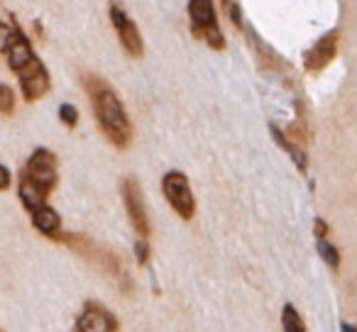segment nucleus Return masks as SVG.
<instances>
[{"label":"nucleus","instance_id":"1","mask_svg":"<svg viewBox=\"0 0 357 332\" xmlns=\"http://www.w3.org/2000/svg\"><path fill=\"white\" fill-rule=\"evenodd\" d=\"M86 90L91 95V105H93L98 127L103 129L105 137L120 149L130 147V142H132V122H130L118 93L98 76H86Z\"/></svg>","mask_w":357,"mask_h":332},{"label":"nucleus","instance_id":"2","mask_svg":"<svg viewBox=\"0 0 357 332\" xmlns=\"http://www.w3.org/2000/svg\"><path fill=\"white\" fill-rule=\"evenodd\" d=\"M54 239H59V242H64L66 247L74 249L79 257L89 259V262H93L98 269H103L105 274H108L110 278H113L118 286H123L125 291H132V281H130V274L128 269L123 267V262H120L118 257H115L113 252H108V249L98 247V244L93 242V239H89L86 235H76V232H66V235H56Z\"/></svg>","mask_w":357,"mask_h":332},{"label":"nucleus","instance_id":"3","mask_svg":"<svg viewBox=\"0 0 357 332\" xmlns=\"http://www.w3.org/2000/svg\"><path fill=\"white\" fill-rule=\"evenodd\" d=\"M189 17L196 37L206 40L211 49H225V37L220 32L213 0H189Z\"/></svg>","mask_w":357,"mask_h":332},{"label":"nucleus","instance_id":"4","mask_svg":"<svg viewBox=\"0 0 357 332\" xmlns=\"http://www.w3.org/2000/svg\"><path fill=\"white\" fill-rule=\"evenodd\" d=\"M162 191H164V196H167L172 210L178 218H184V220L194 218L196 200H194V193H191L189 179H186L181 171H167L162 179Z\"/></svg>","mask_w":357,"mask_h":332},{"label":"nucleus","instance_id":"5","mask_svg":"<svg viewBox=\"0 0 357 332\" xmlns=\"http://www.w3.org/2000/svg\"><path fill=\"white\" fill-rule=\"evenodd\" d=\"M56 166H59L56 154L47 147H37L35 152L30 154L27 166L22 171H25L35 184H40L47 193H52V191L56 189V181H59V171H56Z\"/></svg>","mask_w":357,"mask_h":332},{"label":"nucleus","instance_id":"6","mask_svg":"<svg viewBox=\"0 0 357 332\" xmlns=\"http://www.w3.org/2000/svg\"><path fill=\"white\" fill-rule=\"evenodd\" d=\"M110 22H113L115 35H118L123 49L128 52V56H132V59H139V56H142V52H144L142 35H139L137 25L130 20V15L118 6V3H113V6H110Z\"/></svg>","mask_w":357,"mask_h":332},{"label":"nucleus","instance_id":"7","mask_svg":"<svg viewBox=\"0 0 357 332\" xmlns=\"http://www.w3.org/2000/svg\"><path fill=\"white\" fill-rule=\"evenodd\" d=\"M17 79H20V90H22V98L25 100H40L42 95L50 93V71H47V66L42 64L40 59H32L27 66H22L20 71H17Z\"/></svg>","mask_w":357,"mask_h":332},{"label":"nucleus","instance_id":"8","mask_svg":"<svg viewBox=\"0 0 357 332\" xmlns=\"http://www.w3.org/2000/svg\"><path fill=\"white\" fill-rule=\"evenodd\" d=\"M123 200L125 208H128L130 223H132L137 237H149V218H147V208H144V198H142V189L135 179H125L123 181Z\"/></svg>","mask_w":357,"mask_h":332},{"label":"nucleus","instance_id":"9","mask_svg":"<svg viewBox=\"0 0 357 332\" xmlns=\"http://www.w3.org/2000/svg\"><path fill=\"white\" fill-rule=\"evenodd\" d=\"M76 332H118V320L105 306L89 301L76 320Z\"/></svg>","mask_w":357,"mask_h":332},{"label":"nucleus","instance_id":"10","mask_svg":"<svg viewBox=\"0 0 357 332\" xmlns=\"http://www.w3.org/2000/svg\"><path fill=\"white\" fill-rule=\"evenodd\" d=\"M337 54V30H331L303 54V64L308 71H321L335 59Z\"/></svg>","mask_w":357,"mask_h":332},{"label":"nucleus","instance_id":"11","mask_svg":"<svg viewBox=\"0 0 357 332\" xmlns=\"http://www.w3.org/2000/svg\"><path fill=\"white\" fill-rule=\"evenodd\" d=\"M17 193H20L22 205H25L30 213H35L37 208L47 205V196H50L40 184H35L25 171H20V186H17Z\"/></svg>","mask_w":357,"mask_h":332},{"label":"nucleus","instance_id":"12","mask_svg":"<svg viewBox=\"0 0 357 332\" xmlns=\"http://www.w3.org/2000/svg\"><path fill=\"white\" fill-rule=\"evenodd\" d=\"M6 56H8V64H10V69L17 74L22 66H27L32 59H35V52H32V45L27 42V37L22 35V32H17V37L10 42V47H8Z\"/></svg>","mask_w":357,"mask_h":332},{"label":"nucleus","instance_id":"13","mask_svg":"<svg viewBox=\"0 0 357 332\" xmlns=\"http://www.w3.org/2000/svg\"><path fill=\"white\" fill-rule=\"evenodd\" d=\"M32 225H35L37 232L47 235V237H56L61 228V218L54 208L42 205V208H37L35 213H32Z\"/></svg>","mask_w":357,"mask_h":332},{"label":"nucleus","instance_id":"14","mask_svg":"<svg viewBox=\"0 0 357 332\" xmlns=\"http://www.w3.org/2000/svg\"><path fill=\"white\" fill-rule=\"evenodd\" d=\"M272 134H274V139H277V142H279V147H282V149H287V152L291 154L294 164H296L298 169H301V171H306V152H303V149L298 147V144L294 142V139H289L287 134L282 132V129H277V127H274V125H272Z\"/></svg>","mask_w":357,"mask_h":332},{"label":"nucleus","instance_id":"15","mask_svg":"<svg viewBox=\"0 0 357 332\" xmlns=\"http://www.w3.org/2000/svg\"><path fill=\"white\" fill-rule=\"evenodd\" d=\"M282 327L284 332H306V325H303L301 315H298V310L291 303H287L282 310Z\"/></svg>","mask_w":357,"mask_h":332},{"label":"nucleus","instance_id":"16","mask_svg":"<svg viewBox=\"0 0 357 332\" xmlns=\"http://www.w3.org/2000/svg\"><path fill=\"white\" fill-rule=\"evenodd\" d=\"M318 254H321L323 262H326L331 269L340 267V254H337V249L333 247V244H328L326 239H318Z\"/></svg>","mask_w":357,"mask_h":332},{"label":"nucleus","instance_id":"17","mask_svg":"<svg viewBox=\"0 0 357 332\" xmlns=\"http://www.w3.org/2000/svg\"><path fill=\"white\" fill-rule=\"evenodd\" d=\"M0 113L3 115L15 113V93H13V88L6 84H0Z\"/></svg>","mask_w":357,"mask_h":332},{"label":"nucleus","instance_id":"18","mask_svg":"<svg viewBox=\"0 0 357 332\" xmlns=\"http://www.w3.org/2000/svg\"><path fill=\"white\" fill-rule=\"evenodd\" d=\"M59 120L66 125V127H76V125H79V110H76V105L61 103V108H59Z\"/></svg>","mask_w":357,"mask_h":332},{"label":"nucleus","instance_id":"19","mask_svg":"<svg viewBox=\"0 0 357 332\" xmlns=\"http://www.w3.org/2000/svg\"><path fill=\"white\" fill-rule=\"evenodd\" d=\"M15 37H17V30H13L6 22H0V54L8 52V47H10V42L15 40Z\"/></svg>","mask_w":357,"mask_h":332},{"label":"nucleus","instance_id":"20","mask_svg":"<svg viewBox=\"0 0 357 332\" xmlns=\"http://www.w3.org/2000/svg\"><path fill=\"white\" fill-rule=\"evenodd\" d=\"M135 254H137L139 267H144V264L149 262V244H147V239H144V237L137 239V244H135Z\"/></svg>","mask_w":357,"mask_h":332},{"label":"nucleus","instance_id":"21","mask_svg":"<svg viewBox=\"0 0 357 332\" xmlns=\"http://www.w3.org/2000/svg\"><path fill=\"white\" fill-rule=\"evenodd\" d=\"M313 232H316V239H326L328 235H331V225L323 218H316L313 220Z\"/></svg>","mask_w":357,"mask_h":332},{"label":"nucleus","instance_id":"22","mask_svg":"<svg viewBox=\"0 0 357 332\" xmlns=\"http://www.w3.org/2000/svg\"><path fill=\"white\" fill-rule=\"evenodd\" d=\"M6 189H10V171L0 164V191H6Z\"/></svg>","mask_w":357,"mask_h":332},{"label":"nucleus","instance_id":"23","mask_svg":"<svg viewBox=\"0 0 357 332\" xmlns=\"http://www.w3.org/2000/svg\"><path fill=\"white\" fill-rule=\"evenodd\" d=\"M342 332H357V327L347 325V322H342Z\"/></svg>","mask_w":357,"mask_h":332},{"label":"nucleus","instance_id":"24","mask_svg":"<svg viewBox=\"0 0 357 332\" xmlns=\"http://www.w3.org/2000/svg\"><path fill=\"white\" fill-rule=\"evenodd\" d=\"M230 3H233V0H223V6H225V8H228V6H230Z\"/></svg>","mask_w":357,"mask_h":332}]
</instances>
